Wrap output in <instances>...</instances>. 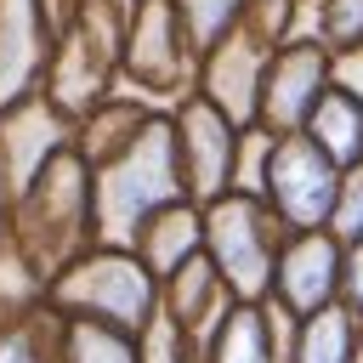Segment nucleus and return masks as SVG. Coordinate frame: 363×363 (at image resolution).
I'll use <instances>...</instances> for the list:
<instances>
[{
	"label": "nucleus",
	"instance_id": "4",
	"mask_svg": "<svg viewBox=\"0 0 363 363\" xmlns=\"http://www.w3.org/2000/svg\"><path fill=\"white\" fill-rule=\"evenodd\" d=\"M284 233L289 227L255 193H221L204 204V255L221 272V284L233 289V301H267L272 295V267H278Z\"/></svg>",
	"mask_w": 363,
	"mask_h": 363
},
{
	"label": "nucleus",
	"instance_id": "14",
	"mask_svg": "<svg viewBox=\"0 0 363 363\" xmlns=\"http://www.w3.org/2000/svg\"><path fill=\"white\" fill-rule=\"evenodd\" d=\"M136 255H142V267L164 284L182 261H193L199 250H204V210L193 204V199H182V204H170V210H159L142 233H136V244H130Z\"/></svg>",
	"mask_w": 363,
	"mask_h": 363
},
{
	"label": "nucleus",
	"instance_id": "9",
	"mask_svg": "<svg viewBox=\"0 0 363 363\" xmlns=\"http://www.w3.org/2000/svg\"><path fill=\"white\" fill-rule=\"evenodd\" d=\"M68 142H74V119L45 91H28L11 108H0V182H6V193L17 199Z\"/></svg>",
	"mask_w": 363,
	"mask_h": 363
},
{
	"label": "nucleus",
	"instance_id": "18",
	"mask_svg": "<svg viewBox=\"0 0 363 363\" xmlns=\"http://www.w3.org/2000/svg\"><path fill=\"white\" fill-rule=\"evenodd\" d=\"M57 363H142V357H136V335L113 323H91V318H62Z\"/></svg>",
	"mask_w": 363,
	"mask_h": 363
},
{
	"label": "nucleus",
	"instance_id": "7",
	"mask_svg": "<svg viewBox=\"0 0 363 363\" xmlns=\"http://www.w3.org/2000/svg\"><path fill=\"white\" fill-rule=\"evenodd\" d=\"M170 130H176V164H182V187L187 199L204 210L210 199L233 193V159H238V125L204 102L199 91L182 96V108L170 113Z\"/></svg>",
	"mask_w": 363,
	"mask_h": 363
},
{
	"label": "nucleus",
	"instance_id": "21",
	"mask_svg": "<svg viewBox=\"0 0 363 363\" xmlns=\"http://www.w3.org/2000/svg\"><path fill=\"white\" fill-rule=\"evenodd\" d=\"M136 357H142V363H199V346H193L164 312H153V318L142 323V335H136Z\"/></svg>",
	"mask_w": 363,
	"mask_h": 363
},
{
	"label": "nucleus",
	"instance_id": "16",
	"mask_svg": "<svg viewBox=\"0 0 363 363\" xmlns=\"http://www.w3.org/2000/svg\"><path fill=\"white\" fill-rule=\"evenodd\" d=\"M199 363H278L272 340H267V318L261 301H233V312L216 323V335L204 340Z\"/></svg>",
	"mask_w": 363,
	"mask_h": 363
},
{
	"label": "nucleus",
	"instance_id": "19",
	"mask_svg": "<svg viewBox=\"0 0 363 363\" xmlns=\"http://www.w3.org/2000/svg\"><path fill=\"white\" fill-rule=\"evenodd\" d=\"M57 346H62V312L51 306L0 323V363H57Z\"/></svg>",
	"mask_w": 363,
	"mask_h": 363
},
{
	"label": "nucleus",
	"instance_id": "25",
	"mask_svg": "<svg viewBox=\"0 0 363 363\" xmlns=\"http://www.w3.org/2000/svg\"><path fill=\"white\" fill-rule=\"evenodd\" d=\"M329 85L363 102V45H346V51H329Z\"/></svg>",
	"mask_w": 363,
	"mask_h": 363
},
{
	"label": "nucleus",
	"instance_id": "3",
	"mask_svg": "<svg viewBox=\"0 0 363 363\" xmlns=\"http://www.w3.org/2000/svg\"><path fill=\"white\" fill-rule=\"evenodd\" d=\"M45 306L62 318H91V323H113L125 335H142V323L159 312V278L142 267L136 250L91 244L45 284Z\"/></svg>",
	"mask_w": 363,
	"mask_h": 363
},
{
	"label": "nucleus",
	"instance_id": "24",
	"mask_svg": "<svg viewBox=\"0 0 363 363\" xmlns=\"http://www.w3.org/2000/svg\"><path fill=\"white\" fill-rule=\"evenodd\" d=\"M340 306L352 318H363V238H352L340 255Z\"/></svg>",
	"mask_w": 363,
	"mask_h": 363
},
{
	"label": "nucleus",
	"instance_id": "23",
	"mask_svg": "<svg viewBox=\"0 0 363 363\" xmlns=\"http://www.w3.org/2000/svg\"><path fill=\"white\" fill-rule=\"evenodd\" d=\"M329 233L340 244L363 238V164L340 170V199H335V216H329Z\"/></svg>",
	"mask_w": 363,
	"mask_h": 363
},
{
	"label": "nucleus",
	"instance_id": "15",
	"mask_svg": "<svg viewBox=\"0 0 363 363\" xmlns=\"http://www.w3.org/2000/svg\"><path fill=\"white\" fill-rule=\"evenodd\" d=\"M340 170H352V164H363V102L357 96H346V91H323L318 96V108L306 113V125H301Z\"/></svg>",
	"mask_w": 363,
	"mask_h": 363
},
{
	"label": "nucleus",
	"instance_id": "12",
	"mask_svg": "<svg viewBox=\"0 0 363 363\" xmlns=\"http://www.w3.org/2000/svg\"><path fill=\"white\" fill-rule=\"evenodd\" d=\"M51 57V17L40 0H0V108L40 91Z\"/></svg>",
	"mask_w": 363,
	"mask_h": 363
},
{
	"label": "nucleus",
	"instance_id": "6",
	"mask_svg": "<svg viewBox=\"0 0 363 363\" xmlns=\"http://www.w3.org/2000/svg\"><path fill=\"white\" fill-rule=\"evenodd\" d=\"M119 62L130 68L136 91L147 96H187V79L199 74V51L182 34V17L170 0H130L125 6V51Z\"/></svg>",
	"mask_w": 363,
	"mask_h": 363
},
{
	"label": "nucleus",
	"instance_id": "8",
	"mask_svg": "<svg viewBox=\"0 0 363 363\" xmlns=\"http://www.w3.org/2000/svg\"><path fill=\"white\" fill-rule=\"evenodd\" d=\"M323 91H329V45L323 40H284L267 57L255 125L272 130V136H289V130L306 125V113L318 108Z\"/></svg>",
	"mask_w": 363,
	"mask_h": 363
},
{
	"label": "nucleus",
	"instance_id": "22",
	"mask_svg": "<svg viewBox=\"0 0 363 363\" xmlns=\"http://www.w3.org/2000/svg\"><path fill=\"white\" fill-rule=\"evenodd\" d=\"M312 40H323L329 51L363 45V0H318V23Z\"/></svg>",
	"mask_w": 363,
	"mask_h": 363
},
{
	"label": "nucleus",
	"instance_id": "17",
	"mask_svg": "<svg viewBox=\"0 0 363 363\" xmlns=\"http://www.w3.org/2000/svg\"><path fill=\"white\" fill-rule=\"evenodd\" d=\"M357 357H363L357 352V318L340 301H329L312 318H301V335H295L289 363H357Z\"/></svg>",
	"mask_w": 363,
	"mask_h": 363
},
{
	"label": "nucleus",
	"instance_id": "20",
	"mask_svg": "<svg viewBox=\"0 0 363 363\" xmlns=\"http://www.w3.org/2000/svg\"><path fill=\"white\" fill-rule=\"evenodd\" d=\"M170 6H176L182 34L193 40L199 57H204L210 45H221V40L238 28V17H244V0H170Z\"/></svg>",
	"mask_w": 363,
	"mask_h": 363
},
{
	"label": "nucleus",
	"instance_id": "11",
	"mask_svg": "<svg viewBox=\"0 0 363 363\" xmlns=\"http://www.w3.org/2000/svg\"><path fill=\"white\" fill-rule=\"evenodd\" d=\"M267 45L261 40H250L244 28H233L221 45H210L204 57H199V96L204 102H216L238 130L244 125H255V113H261V74H267Z\"/></svg>",
	"mask_w": 363,
	"mask_h": 363
},
{
	"label": "nucleus",
	"instance_id": "13",
	"mask_svg": "<svg viewBox=\"0 0 363 363\" xmlns=\"http://www.w3.org/2000/svg\"><path fill=\"white\" fill-rule=\"evenodd\" d=\"M159 312L204 352V340L216 335V323L233 312V289L221 284V272L210 267V255L199 250L193 261H182L164 284H159Z\"/></svg>",
	"mask_w": 363,
	"mask_h": 363
},
{
	"label": "nucleus",
	"instance_id": "5",
	"mask_svg": "<svg viewBox=\"0 0 363 363\" xmlns=\"http://www.w3.org/2000/svg\"><path fill=\"white\" fill-rule=\"evenodd\" d=\"M261 199L272 204V216H278L289 233L329 227L335 199H340V164H335V159H329V153H323V147H318L306 130L272 136Z\"/></svg>",
	"mask_w": 363,
	"mask_h": 363
},
{
	"label": "nucleus",
	"instance_id": "10",
	"mask_svg": "<svg viewBox=\"0 0 363 363\" xmlns=\"http://www.w3.org/2000/svg\"><path fill=\"white\" fill-rule=\"evenodd\" d=\"M340 255H346V244H340L329 227L284 233L278 267H272V295H278L295 318H312L318 306L340 301Z\"/></svg>",
	"mask_w": 363,
	"mask_h": 363
},
{
	"label": "nucleus",
	"instance_id": "1",
	"mask_svg": "<svg viewBox=\"0 0 363 363\" xmlns=\"http://www.w3.org/2000/svg\"><path fill=\"white\" fill-rule=\"evenodd\" d=\"M187 187H182V164H176V130L170 119H147L113 159H102L91 170V227H96V244L108 250H130L136 233L182 204Z\"/></svg>",
	"mask_w": 363,
	"mask_h": 363
},
{
	"label": "nucleus",
	"instance_id": "2",
	"mask_svg": "<svg viewBox=\"0 0 363 363\" xmlns=\"http://www.w3.org/2000/svg\"><path fill=\"white\" fill-rule=\"evenodd\" d=\"M6 233H11V244L28 255V267L45 284L74 255H85L96 244V227H91V164L74 153V142L11 199Z\"/></svg>",
	"mask_w": 363,
	"mask_h": 363
}]
</instances>
